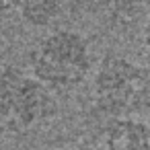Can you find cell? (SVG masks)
<instances>
[{"label":"cell","instance_id":"3","mask_svg":"<svg viewBox=\"0 0 150 150\" xmlns=\"http://www.w3.org/2000/svg\"><path fill=\"white\" fill-rule=\"evenodd\" d=\"M56 113L52 88L17 66L0 70V123L13 129H27Z\"/></svg>","mask_w":150,"mask_h":150},{"label":"cell","instance_id":"1","mask_svg":"<svg viewBox=\"0 0 150 150\" xmlns=\"http://www.w3.org/2000/svg\"><path fill=\"white\" fill-rule=\"evenodd\" d=\"M31 74L52 91H68L84 82L91 70L86 39L72 29H56L45 35L29 56Z\"/></svg>","mask_w":150,"mask_h":150},{"label":"cell","instance_id":"6","mask_svg":"<svg viewBox=\"0 0 150 150\" xmlns=\"http://www.w3.org/2000/svg\"><path fill=\"white\" fill-rule=\"evenodd\" d=\"M17 11V0H0V23Z\"/></svg>","mask_w":150,"mask_h":150},{"label":"cell","instance_id":"7","mask_svg":"<svg viewBox=\"0 0 150 150\" xmlns=\"http://www.w3.org/2000/svg\"><path fill=\"white\" fill-rule=\"evenodd\" d=\"M142 35H144V43L150 47V19L146 21V25H144V33H142Z\"/></svg>","mask_w":150,"mask_h":150},{"label":"cell","instance_id":"5","mask_svg":"<svg viewBox=\"0 0 150 150\" xmlns=\"http://www.w3.org/2000/svg\"><path fill=\"white\" fill-rule=\"evenodd\" d=\"M62 11V0H17V13L29 27H47Z\"/></svg>","mask_w":150,"mask_h":150},{"label":"cell","instance_id":"4","mask_svg":"<svg viewBox=\"0 0 150 150\" xmlns=\"http://www.w3.org/2000/svg\"><path fill=\"white\" fill-rule=\"evenodd\" d=\"M105 150H150V129L134 117H117L107 127Z\"/></svg>","mask_w":150,"mask_h":150},{"label":"cell","instance_id":"2","mask_svg":"<svg viewBox=\"0 0 150 150\" xmlns=\"http://www.w3.org/2000/svg\"><path fill=\"white\" fill-rule=\"evenodd\" d=\"M97 107L113 117H132L150 107V80L134 62L109 56L95 76Z\"/></svg>","mask_w":150,"mask_h":150}]
</instances>
